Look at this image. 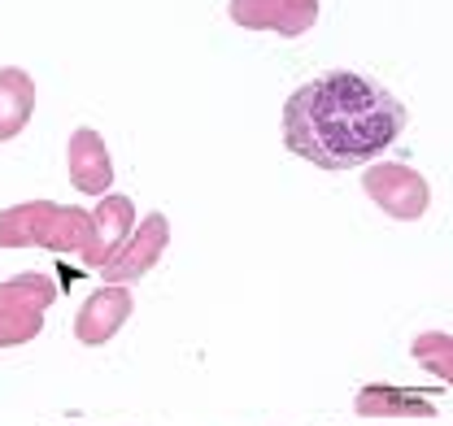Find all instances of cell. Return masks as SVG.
<instances>
[{
    "label": "cell",
    "instance_id": "obj_1",
    "mask_svg": "<svg viewBox=\"0 0 453 426\" xmlns=\"http://www.w3.org/2000/svg\"><path fill=\"white\" fill-rule=\"evenodd\" d=\"M405 131V105L357 70H332L283 101V148L319 170H357Z\"/></svg>",
    "mask_w": 453,
    "mask_h": 426
},
{
    "label": "cell",
    "instance_id": "obj_2",
    "mask_svg": "<svg viewBox=\"0 0 453 426\" xmlns=\"http://www.w3.org/2000/svg\"><path fill=\"white\" fill-rule=\"evenodd\" d=\"M0 248H44L57 257H74L83 266H101L96 222L79 205L57 201H22L0 209Z\"/></svg>",
    "mask_w": 453,
    "mask_h": 426
},
{
    "label": "cell",
    "instance_id": "obj_3",
    "mask_svg": "<svg viewBox=\"0 0 453 426\" xmlns=\"http://www.w3.org/2000/svg\"><path fill=\"white\" fill-rule=\"evenodd\" d=\"M57 300V283L40 270H22L0 283V348L31 344L44 331V314Z\"/></svg>",
    "mask_w": 453,
    "mask_h": 426
},
{
    "label": "cell",
    "instance_id": "obj_4",
    "mask_svg": "<svg viewBox=\"0 0 453 426\" xmlns=\"http://www.w3.org/2000/svg\"><path fill=\"white\" fill-rule=\"evenodd\" d=\"M362 192L375 209H384L393 222H418L432 209V187L414 165L401 161H371L362 174Z\"/></svg>",
    "mask_w": 453,
    "mask_h": 426
},
{
    "label": "cell",
    "instance_id": "obj_5",
    "mask_svg": "<svg viewBox=\"0 0 453 426\" xmlns=\"http://www.w3.org/2000/svg\"><path fill=\"white\" fill-rule=\"evenodd\" d=\"M166 248H170V217L166 213L135 217V231L122 240V248L101 266V278H105V283H118V287H131L135 278H144L149 270L162 262Z\"/></svg>",
    "mask_w": 453,
    "mask_h": 426
},
{
    "label": "cell",
    "instance_id": "obj_6",
    "mask_svg": "<svg viewBox=\"0 0 453 426\" xmlns=\"http://www.w3.org/2000/svg\"><path fill=\"white\" fill-rule=\"evenodd\" d=\"M226 18L244 31H266L280 40H301L319 22V0H231Z\"/></svg>",
    "mask_w": 453,
    "mask_h": 426
},
{
    "label": "cell",
    "instance_id": "obj_7",
    "mask_svg": "<svg viewBox=\"0 0 453 426\" xmlns=\"http://www.w3.org/2000/svg\"><path fill=\"white\" fill-rule=\"evenodd\" d=\"M65 174H70V187L79 196H110L113 192V157L105 148V135L96 126H79L65 144Z\"/></svg>",
    "mask_w": 453,
    "mask_h": 426
},
{
    "label": "cell",
    "instance_id": "obj_8",
    "mask_svg": "<svg viewBox=\"0 0 453 426\" xmlns=\"http://www.w3.org/2000/svg\"><path fill=\"white\" fill-rule=\"evenodd\" d=\"M131 309H135V300H131V287H118V283L96 287V292H92V296L79 305V314H74V339H79V344H88V348H101V344H110L113 335L127 326Z\"/></svg>",
    "mask_w": 453,
    "mask_h": 426
},
{
    "label": "cell",
    "instance_id": "obj_9",
    "mask_svg": "<svg viewBox=\"0 0 453 426\" xmlns=\"http://www.w3.org/2000/svg\"><path fill=\"white\" fill-rule=\"evenodd\" d=\"M35 118V79L22 65H0V144L18 140Z\"/></svg>",
    "mask_w": 453,
    "mask_h": 426
},
{
    "label": "cell",
    "instance_id": "obj_10",
    "mask_svg": "<svg viewBox=\"0 0 453 426\" xmlns=\"http://www.w3.org/2000/svg\"><path fill=\"white\" fill-rule=\"evenodd\" d=\"M353 409L362 418H436V405L410 387H384V383H371L353 396Z\"/></svg>",
    "mask_w": 453,
    "mask_h": 426
},
{
    "label": "cell",
    "instance_id": "obj_11",
    "mask_svg": "<svg viewBox=\"0 0 453 426\" xmlns=\"http://www.w3.org/2000/svg\"><path fill=\"white\" fill-rule=\"evenodd\" d=\"M92 222H96V248H101V266H105L113 253L122 248V240L135 231V201L122 196V192H110V196H101V205L92 209Z\"/></svg>",
    "mask_w": 453,
    "mask_h": 426
},
{
    "label": "cell",
    "instance_id": "obj_12",
    "mask_svg": "<svg viewBox=\"0 0 453 426\" xmlns=\"http://www.w3.org/2000/svg\"><path fill=\"white\" fill-rule=\"evenodd\" d=\"M453 339L449 331H427V335H418L414 339V361L423 366V370L441 374V383H449L453 378Z\"/></svg>",
    "mask_w": 453,
    "mask_h": 426
}]
</instances>
